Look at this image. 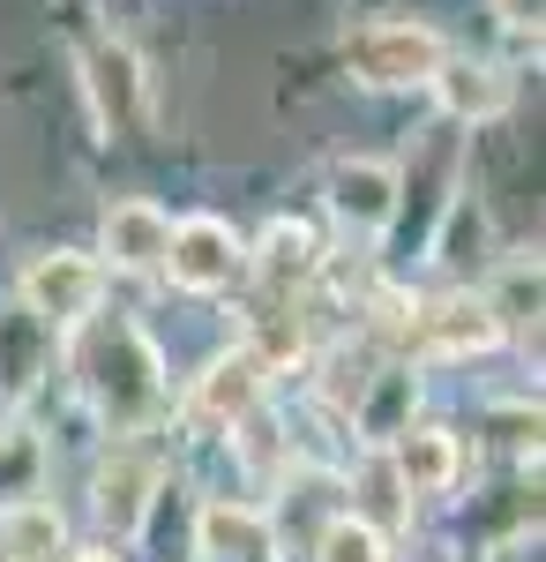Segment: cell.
Listing matches in <instances>:
<instances>
[{
	"mask_svg": "<svg viewBox=\"0 0 546 562\" xmlns=\"http://www.w3.org/2000/svg\"><path fill=\"white\" fill-rule=\"evenodd\" d=\"M60 338H68V375H76V390H83V405L98 413L105 435H143L172 405L166 360H158L150 330L135 315H98L90 307Z\"/></svg>",
	"mask_w": 546,
	"mask_h": 562,
	"instance_id": "obj_1",
	"label": "cell"
},
{
	"mask_svg": "<svg viewBox=\"0 0 546 562\" xmlns=\"http://www.w3.org/2000/svg\"><path fill=\"white\" fill-rule=\"evenodd\" d=\"M450 60V38L434 23H405V15H382L360 23L344 38V76L367 90H426V76Z\"/></svg>",
	"mask_w": 546,
	"mask_h": 562,
	"instance_id": "obj_2",
	"label": "cell"
},
{
	"mask_svg": "<svg viewBox=\"0 0 546 562\" xmlns=\"http://www.w3.org/2000/svg\"><path fill=\"white\" fill-rule=\"evenodd\" d=\"M262 390H270V368H262L248 346H232V352H217L211 368L187 383L180 420H187L195 435H240L254 413H262Z\"/></svg>",
	"mask_w": 546,
	"mask_h": 562,
	"instance_id": "obj_3",
	"label": "cell"
},
{
	"mask_svg": "<svg viewBox=\"0 0 546 562\" xmlns=\"http://www.w3.org/2000/svg\"><path fill=\"white\" fill-rule=\"evenodd\" d=\"M158 270H166L180 293H203V301H211V293H232V285L248 278V240H240L225 217H211V211H203V217H180Z\"/></svg>",
	"mask_w": 546,
	"mask_h": 562,
	"instance_id": "obj_4",
	"label": "cell"
},
{
	"mask_svg": "<svg viewBox=\"0 0 546 562\" xmlns=\"http://www.w3.org/2000/svg\"><path fill=\"white\" fill-rule=\"evenodd\" d=\"M322 203L352 240H382L397 225V203H405V173L382 166V158H337L330 180H322Z\"/></svg>",
	"mask_w": 546,
	"mask_h": 562,
	"instance_id": "obj_5",
	"label": "cell"
},
{
	"mask_svg": "<svg viewBox=\"0 0 546 562\" xmlns=\"http://www.w3.org/2000/svg\"><path fill=\"white\" fill-rule=\"evenodd\" d=\"M405 323H412L420 352H434V360H471V352L502 346L494 307H487V293H471V285H450V293H434V301H412Z\"/></svg>",
	"mask_w": 546,
	"mask_h": 562,
	"instance_id": "obj_6",
	"label": "cell"
},
{
	"mask_svg": "<svg viewBox=\"0 0 546 562\" xmlns=\"http://www.w3.org/2000/svg\"><path fill=\"white\" fill-rule=\"evenodd\" d=\"M105 293V262L98 256H76V248H53L23 270V307L38 315L45 330H76L90 307Z\"/></svg>",
	"mask_w": 546,
	"mask_h": 562,
	"instance_id": "obj_7",
	"label": "cell"
},
{
	"mask_svg": "<svg viewBox=\"0 0 546 562\" xmlns=\"http://www.w3.org/2000/svg\"><path fill=\"white\" fill-rule=\"evenodd\" d=\"M150 503H158V458H143L135 442H121L98 480H90V518L105 540H135L143 525H150Z\"/></svg>",
	"mask_w": 546,
	"mask_h": 562,
	"instance_id": "obj_8",
	"label": "cell"
},
{
	"mask_svg": "<svg viewBox=\"0 0 546 562\" xmlns=\"http://www.w3.org/2000/svg\"><path fill=\"white\" fill-rule=\"evenodd\" d=\"M315 270H322V248H315V233H307L299 217H277V225L248 248V278H254L262 301H293V293H307Z\"/></svg>",
	"mask_w": 546,
	"mask_h": 562,
	"instance_id": "obj_9",
	"label": "cell"
},
{
	"mask_svg": "<svg viewBox=\"0 0 546 562\" xmlns=\"http://www.w3.org/2000/svg\"><path fill=\"white\" fill-rule=\"evenodd\" d=\"M426 90H434V105L450 113V121H464V128H479V121H502L509 105H516V83H509V68H494V60H442L434 76H426Z\"/></svg>",
	"mask_w": 546,
	"mask_h": 562,
	"instance_id": "obj_10",
	"label": "cell"
},
{
	"mask_svg": "<svg viewBox=\"0 0 546 562\" xmlns=\"http://www.w3.org/2000/svg\"><path fill=\"white\" fill-rule=\"evenodd\" d=\"M195 555L203 562H285L277 555V525L254 503H203L195 510Z\"/></svg>",
	"mask_w": 546,
	"mask_h": 562,
	"instance_id": "obj_11",
	"label": "cell"
},
{
	"mask_svg": "<svg viewBox=\"0 0 546 562\" xmlns=\"http://www.w3.org/2000/svg\"><path fill=\"white\" fill-rule=\"evenodd\" d=\"M412 405H420V375L405 360H375V375L360 383V397L344 413H352V435L367 450H382V442H397V435L412 428Z\"/></svg>",
	"mask_w": 546,
	"mask_h": 562,
	"instance_id": "obj_12",
	"label": "cell"
},
{
	"mask_svg": "<svg viewBox=\"0 0 546 562\" xmlns=\"http://www.w3.org/2000/svg\"><path fill=\"white\" fill-rule=\"evenodd\" d=\"M382 458H389V473H397L405 495H450L457 473H464L457 435H450V428H420V420L397 435V442H382Z\"/></svg>",
	"mask_w": 546,
	"mask_h": 562,
	"instance_id": "obj_13",
	"label": "cell"
},
{
	"mask_svg": "<svg viewBox=\"0 0 546 562\" xmlns=\"http://www.w3.org/2000/svg\"><path fill=\"white\" fill-rule=\"evenodd\" d=\"M83 83H90V105H98V128L105 135H127L143 121V68L127 45H90L83 53Z\"/></svg>",
	"mask_w": 546,
	"mask_h": 562,
	"instance_id": "obj_14",
	"label": "cell"
},
{
	"mask_svg": "<svg viewBox=\"0 0 546 562\" xmlns=\"http://www.w3.org/2000/svg\"><path fill=\"white\" fill-rule=\"evenodd\" d=\"M166 240H172V217L158 203H113L98 225V256L113 270H135V278H150L166 262Z\"/></svg>",
	"mask_w": 546,
	"mask_h": 562,
	"instance_id": "obj_15",
	"label": "cell"
},
{
	"mask_svg": "<svg viewBox=\"0 0 546 562\" xmlns=\"http://www.w3.org/2000/svg\"><path fill=\"white\" fill-rule=\"evenodd\" d=\"M487 248H494L487 203H479L471 188H457V195L442 203V225H434V262H442L450 278H471V270L487 262Z\"/></svg>",
	"mask_w": 546,
	"mask_h": 562,
	"instance_id": "obj_16",
	"label": "cell"
},
{
	"mask_svg": "<svg viewBox=\"0 0 546 562\" xmlns=\"http://www.w3.org/2000/svg\"><path fill=\"white\" fill-rule=\"evenodd\" d=\"M0 562H68V518L45 495L8 503L0 510Z\"/></svg>",
	"mask_w": 546,
	"mask_h": 562,
	"instance_id": "obj_17",
	"label": "cell"
},
{
	"mask_svg": "<svg viewBox=\"0 0 546 562\" xmlns=\"http://www.w3.org/2000/svg\"><path fill=\"white\" fill-rule=\"evenodd\" d=\"M479 293H487V307H494L502 338H532V330H539V256H509Z\"/></svg>",
	"mask_w": 546,
	"mask_h": 562,
	"instance_id": "obj_18",
	"label": "cell"
},
{
	"mask_svg": "<svg viewBox=\"0 0 546 562\" xmlns=\"http://www.w3.org/2000/svg\"><path fill=\"white\" fill-rule=\"evenodd\" d=\"M45 495V435L31 428H0V510Z\"/></svg>",
	"mask_w": 546,
	"mask_h": 562,
	"instance_id": "obj_19",
	"label": "cell"
},
{
	"mask_svg": "<svg viewBox=\"0 0 546 562\" xmlns=\"http://www.w3.org/2000/svg\"><path fill=\"white\" fill-rule=\"evenodd\" d=\"M315 562H389V540H382V525H375V518L344 510V518L322 525V540H315Z\"/></svg>",
	"mask_w": 546,
	"mask_h": 562,
	"instance_id": "obj_20",
	"label": "cell"
},
{
	"mask_svg": "<svg viewBox=\"0 0 546 562\" xmlns=\"http://www.w3.org/2000/svg\"><path fill=\"white\" fill-rule=\"evenodd\" d=\"M494 15H502V31H516V38L539 45V15H546V0H494Z\"/></svg>",
	"mask_w": 546,
	"mask_h": 562,
	"instance_id": "obj_21",
	"label": "cell"
},
{
	"mask_svg": "<svg viewBox=\"0 0 546 562\" xmlns=\"http://www.w3.org/2000/svg\"><path fill=\"white\" fill-rule=\"evenodd\" d=\"M68 562H121L113 548H83V555H68Z\"/></svg>",
	"mask_w": 546,
	"mask_h": 562,
	"instance_id": "obj_22",
	"label": "cell"
},
{
	"mask_svg": "<svg viewBox=\"0 0 546 562\" xmlns=\"http://www.w3.org/2000/svg\"><path fill=\"white\" fill-rule=\"evenodd\" d=\"M494 562H516V555H494Z\"/></svg>",
	"mask_w": 546,
	"mask_h": 562,
	"instance_id": "obj_23",
	"label": "cell"
}]
</instances>
